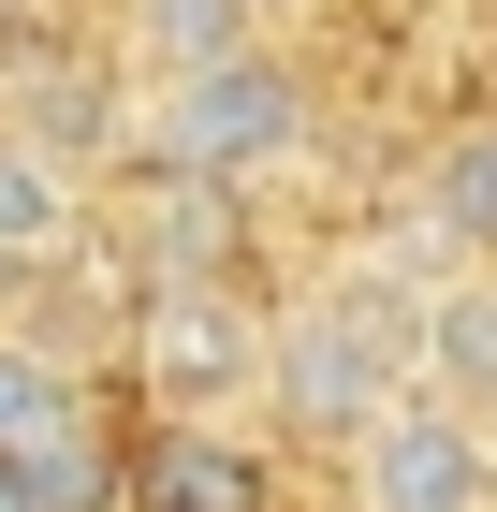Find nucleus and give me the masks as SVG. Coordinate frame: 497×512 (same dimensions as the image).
I'll return each instance as SVG.
<instances>
[{
    "mask_svg": "<svg viewBox=\"0 0 497 512\" xmlns=\"http://www.w3.org/2000/svg\"><path fill=\"white\" fill-rule=\"evenodd\" d=\"M264 395H278V425H293V439L351 454L366 425H395V410L424 395V366H410V322H381V308H293V322H278V366H264Z\"/></svg>",
    "mask_w": 497,
    "mask_h": 512,
    "instance_id": "1",
    "label": "nucleus"
},
{
    "mask_svg": "<svg viewBox=\"0 0 497 512\" xmlns=\"http://www.w3.org/2000/svg\"><path fill=\"white\" fill-rule=\"evenodd\" d=\"M293 147H307V74L278 44H249V59H220V74H191V88H161V118H147V161L161 176H205V191H249V176H278Z\"/></svg>",
    "mask_w": 497,
    "mask_h": 512,
    "instance_id": "2",
    "label": "nucleus"
},
{
    "mask_svg": "<svg viewBox=\"0 0 497 512\" xmlns=\"http://www.w3.org/2000/svg\"><path fill=\"white\" fill-rule=\"evenodd\" d=\"M337 469H351L337 512H497V439L468 410H439V395H410L395 425H366Z\"/></svg>",
    "mask_w": 497,
    "mask_h": 512,
    "instance_id": "3",
    "label": "nucleus"
},
{
    "mask_svg": "<svg viewBox=\"0 0 497 512\" xmlns=\"http://www.w3.org/2000/svg\"><path fill=\"white\" fill-rule=\"evenodd\" d=\"M264 366H278V337L234 308V293H147V308H132V381H147L176 425L220 410L234 381H264Z\"/></svg>",
    "mask_w": 497,
    "mask_h": 512,
    "instance_id": "4",
    "label": "nucleus"
},
{
    "mask_svg": "<svg viewBox=\"0 0 497 512\" xmlns=\"http://www.w3.org/2000/svg\"><path fill=\"white\" fill-rule=\"evenodd\" d=\"M410 366H424V395H439V410H468V425L497 410V264H468V278H439V293H424Z\"/></svg>",
    "mask_w": 497,
    "mask_h": 512,
    "instance_id": "5",
    "label": "nucleus"
},
{
    "mask_svg": "<svg viewBox=\"0 0 497 512\" xmlns=\"http://www.w3.org/2000/svg\"><path fill=\"white\" fill-rule=\"evenodd\" d=\"M15 483H30L44 512H117V439H103V410H88V395H59V410H44V439L30 454H15Z\"/></svg>",
    "mask_w": 497,
    "mask_h": 512,
    "instance_id": "6",
    "label": "nucleus"
},
{
    "mask_svg": "<svg viewBox=\"0 0 497 512\" xmlns=\"http://www.w3.org/2000/svg\"><path fill=\"white\" fill-rule=\"evenodd\" d=\"M147 264H161V293H220V264H234V191L161 176V191H147Z\"/></svg>",
    "mask_w": 497,
    "mask_h": 512,
    "instance_id": "7",
    "label": "nucleus"
},
{
    "mask_svg": "<svg viewBox=\"0 0 497 512\" xmlns=\"http://www.w3.org/2000/svg\"><path fill=\"white\" fill-rule=\"evenodd\" d=\"M132 512H249V454L205 439V425H161L132 454Z\"/></svg>",
    "mask_w": 497,
    "mask_h": 512,
    "instance_id": "8",
    "label": "nucleus"
},
{
    "mask_svg": "<svg viewBox=\"0 0 497 512\" xmlns=\"http://www.w3.org/2000/svg\"><path fill=\"white\" fill-rule=\"evenodd\" d=\"M74 249V176L30 147V132H0V264L30 278V264H59Z\"/></svg>",
    "mask_w": 497,
    "mask_h": 512,
    "instance_id": "9",
    "label": "nucleus"
},
{
    "mask_svg": "<svg viewBox=\"0 0 497 512\" xmlns=\"http://www.w3.org/2000/svg\"><path fill=\"white\" fill-rule=\"evenodd\" d=\"M15 132H30L59 176H74V161H103V147H117V88H103V74H74V59H44V74H30V118H15Z\"/></svg>",
    "mask_w": 497,
    "mask_h": 512,
    "instance_id": "10",
    "label": "nucleus"
},
{
    "mask_svg": "<svg viewBox=\"0 0 497 512\" xmlns=\"http://www.w3.org/2000/svg\"><path fill=\"white\" fill-rule=\"evenodd\" d=\"M132 44L161 59V88H191V74H220V59H249V0H147Z\"/></svg>",
    "mask_w": 497,
    "mask_h": 512,
    "instance_id": "11",
    "label": "nucleus"
},
{
    "mask_svg": "<svg viewBox=\"0 0 497 512\" xmlns=\"http://www.w3.org/2000/svg\"><path fill=\"white\" fill-rule=\"evenodd\" d=\"M424 220L454 249H497V132H454L439 147V176H424Z\"/></svg>",
    "mask_w": 497,
    "mask_h": 512,
    "instance_id": "12",
    "label": "nucleus"
},
{
    "mask_svg": "<svg viewBox=\"0 0 497 512\" xmlns=\"http://www.w3.org/2000/svg\"><path fill=\"white\" fill-rule=\"evenodd\" d=\"M59 395H74V381H59L30 337H0V469H15V454L44 439V410H59Z\"/></svg>",
    "mask_w": 497,
    "mask_h": 512,
    "instance_id": "13",
    "label": "nucleus"
},
{
    "mask_svg": "<svg viewBox=\"0 0 497 512\" xmlns=\"http://www.w3.org/2000/svg\"><path fill=\"white\" fill-rule=\"evenodd\" d=\"M0 512H44V498H30V483H15V469H0Z\"/></svg>",
    "mask_w": 497,
    "mask_h": 512,
    "instance_id": "14",
    "label": "nucleus"
},
{
    "mask_svg": "<svg viewBox=\"0 0 497 512\" xmlns=\"http://www.w3.org/2000/svg\"><path fill=\"white\" fill-rule=\"evenodd\" d=\"M249 15H293V0H249Z\"/></svg>",
    "mask_w": 497,
    "mask_h": 512,
    "instance_id": "15",
    "label": "nucleus"
},
{
    "mask_svg": "<svg viewBox=\"0 0 497 512\" xmlns=\"http://www.w3.org/2000/svg\"><path fill=\"white\" fill-rule=\"evenodd\" d=\"M0 293H15V264H0Z\"/></svg>",
    "mask_w": 497,
    "mask_h": 512,
    "instance_id": "16",
    "label": "nucleus"
}]
</instances>
